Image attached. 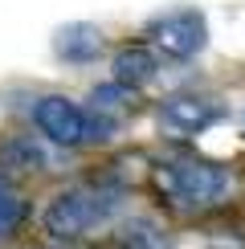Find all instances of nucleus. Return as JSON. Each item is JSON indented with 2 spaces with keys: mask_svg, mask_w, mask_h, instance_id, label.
Returning a JSON list of instances; mask_svg holds the SVG:
<instances>
[{
  "mask_svg": "<svg viewBox=\"0 0 245 249\" xmlns=\"http://www.w3.org/2000/svg\"><path fill=\"white\" fill-rule=\"evenodd\" d=\"M122 204V188L119 184H86V188H66L61 196H53V204L45 209V229L49 237L74 241L86 229L102 225L110 213Z\"/></svg>",
  "mask_w": 245,
  "mask_h": 249,
  "instance_id": "obj_2",
  "label": "nucleus"
},
{
  "mask_svg": "<svg viewBox=\"0 0 245 249\" xmlns=\"http://www.w3.org/2000/svg\"><path fill=\"white\" fill-rule=\"evenodd\" d=\"M110 70H115L119 86L139 90V86H147V82L159 74V57L151 53L147 45H122L119 53H115V61H110Z\"/></svg>",
  "mask_w": 245,
  "mask_h": 249,
  "instance_id": "obj_7",
  "label": "nucleus"
},
{
  "mask_svg": "<svg viewBox=\"0 0 245 249\" xmlns=\"http://www.w3.org/2000/svg\"><path fill=\"white\" fill-rule=\"evenodd\" d=\"M20 221H25V200L17 196V188L8 180H0V237L17 233Z\"/></svg>",
  "mask_w": 245,
  "mask_h": 249,
  "instance_id": "obj_10",
  "label": "nucleus"
},
{
  "mask_svg": "<svg viewBox=\"0 0 245 249\" xmlns=\"http://www.w3.org/2000/svg\"><path fill=\"white\" fill-rule=\"evenodd\" d=\"M119 249H168V237L151 221H131L119 233Z\"/></svg>",
  "mask_w": 245,
  "mask_h": 249,
  "instance_id": "obj_9",
  "label": "nucleus"
},
{
  "mask_svg": "<svg viewBox=\"0 0 245 249\" xmlns=\"http://www.w3.org/2000/svg\"><path fill=\"white\" fill-rule=\"evenodd\" d=\"M0 163L20 168V172H45L53 160H49V151H45L41 139H33V135H13V139L0 147Z\"/></svg>",
  "mask_w": 245,
  "mask_h": 249,
  "instance_id": "obj_8",
  "label": "nucleus"
},
{
  "mask_svg": "<svg viewBox=\"0 0 245 249\" xmlns=\"http://www.w3.org/2000/svg\"><path fill=\"white\" fill-rule=\"evenodd\" d=\"M33 123L41 127V135H45V139L61 143V147L90 143V115L78 107L74 98H66V94H45V98H37Z\"/></svg>",
  "mask_w": 245,
  "mask_h": 249,
  "instance_id": "obj_4",
  "label": "nucleus"
},
{
  "mask_svg": "<svg viewBox=\"0 0 245 249\" xmlns=\"http://www.w3.org/2000/svg\"><path fill=\"white\" fill-rule=\"evenodd\" d=\"M151 41H156V49L163 57H176V61L196 57L204 49V41H209L204 13H196V8H176V13H168L163 20L151 25Z\"/></svg>",
  "mask_w": 245,
  "mask_h": 249,
  "instance_id": "obj_5",
  "label": "nucleus"
},
{
  "mask_svg": "<svg viewBox=\"0 0 245 249\" xmlns=\"http://www.w3.org/2000/svg\"><path fill=\"white\" fill-rule=\"evenodd\" d=\"M131 94L135 90H127V86H119V82H106V86H98L94 94H90V102H94V110H115V107H122V102H131Z\"/></svg>",
  "mask_w": 245,
  "mask_h": 249,
  "instance_id": "obj_11",
  "label": "nucleus"
},
{
  "mask_svg": "<svg viewBox=\"0 0 245 249\" xmlns=\"http://www.w3.org/2000/svg\"><path fill=\"white\" fill-rule=\"evenodd\" d=\"M53 53L70 66H90L102 53V33L94 25H61L53 33Z\"/></svg>",
  "mask_w": 245,
  "mask_h": 249,
  "instance_id": "obj_6",
  "label": "nucleus"
},
{
  "mask_svg": "<svg viewBox=\"0 0 245 249\" xmlns=\"http://www.w3.org/2000/svg\"><path fill=\"white\" fill-rule=\"evenodd\" d=\"M221 119H225L221 102L212 94H192V90L163 98V107H159V127L168 135H176V139H196L209 127H217Z\"/></svg>",
  "mask_w": 245,
  "mask_h": 249,
  "instance_id": "obj_3",
  "label": "nucleus"
},
{
  "mask_svg": "<svg viewBox=\"0 0 245 249\" xmlns=\"http://www.w3.org/2000/svg\"><path fill=\"white\" fill-rule=\"evenodd\" d=\"M156 188L172 209L200 213L225 200L229 172L212 160H200V155H176V160H163L156 168Z\"/></svg>",
  "mask_w": 245,
  "mask_h": 249,
  "instance_id": "obj_1",
  "label": "nucleus"
}]
</instances>
